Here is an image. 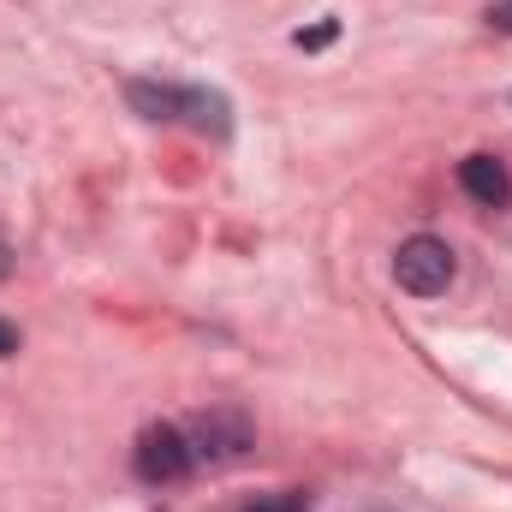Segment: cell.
<instances>
[{
    "instance_id": "obj_8",
    "label": "cell",
    "mask_w": 512,
    "mask_h": 512,
    "mask_svg": "<svg viewBox=\"0 0 512 512\" xmlns=\"http://www.w3.org/2000/svg\"><path fill=\"white\" fill-rule=\"evenodd\" d=\"M489 24H495V30H512V0H501V6H489Z\"/></svg>"
},
{
    "instance_id": "obj_7",
    "label": "cell",
    "mask_w": 512,
    "mask_h": 512,
    "mask_svg": "<svg viewBox=\"0 0 512 512\" xmlns=\"http://www.w3.org/2000/svg\"><path fill=\"white\" fill-rule=\"evenodd\" d=\"M334 36H340V24H334V18H328V24H316V30H298V36H292V42H298V48H328V42H334Z\"/></svg>"
},
{
    "instance_id": "obj_6",
    "label": "cell",
    "mask_w": 512,
    "mask_h": 512,
    "mask_svg": "<svg viewBox=\"0 0 512 512\" xmlns=\"http://www.w3.org/2000/svg\"><path fill=\"white\" fill-rule=\"evenodd\" d=\"M245 512H310V495L304 489H280V495H256Z\"/></svg>"
},
{
    "instance_id": "obj_2",
    "label": "cell",
    "mask_w": 512,
    "mask_h": 512,
    "mask_svg": "<svg viewBox=\"0 0 512 512\" xmlns=\"http://www.w3.org/2000/svg\"><path fill=\"white\" fill-rule=\"evenodd\" d=\"M179 429H185V447H191L197 465H233V459H245L256 447V423L239 405H209V411H197Z\"/></svg>"
},
{
    "instance_id": "obj_9",
    "label": "cell",
    "mask_w": 512,
    "mask_h": 512,
    "mask_svg": "<svg viewBox=\"0 0 512 512\" xmlns=\"http://www.w3.org/2000/svg\"><path fill=\"white\" fill-rule=\"evenodd\" d=\"M18 352V328L12 322H0V358H12Z\"/></svg>"
},
{
    "instance_id": "obj_3",
    "label": "cell",
    "mask_w": 512,
    "mask_h": 512,
    "mask_svg": "<svg viewBox=\"0 0 512 512\" xmlns=\"http://www.w3.org/2000/svg\"><path fill=\"white\" fill-rule=\"evenodd\" d=\"M453 274H459L453 245H441V239H429V233H417V239H405V245L393 251V280H399V292H411V298H441V292L453 286Z\"/></svg>"
},
{
    "instance_id": "obj_5",
    "label": "cell",
    "mask_w": 512,
    "mask_h": 512,
    "mask_svg": "<svg viewBox=\"0 0 512 512\" xmlns=\"http://www.w3.org/2000/svg\"><path fill=\"white\" fill-rule=\"evenodd\" d=\"M459 185H465V197H477L483 209H507L512 203V173L501 155H471V161H459Z\"/></svg>"
},
{
    "instance_id": "obj_10",
    "label": "cell",
    "mask_w": 512,
    "mask_h": 512,
    "mask_svg": "<svg viewBox=\"0 0 512 512\" xmlns=\"http://www.w3.org/2000/svg\"><path fill=\"white\" fill-rule=\"evenodd\" d=\"M6 274H12V245L0 239V280H6Z\"/></svg>"
},
{
    "instance_id": "obj_4",
    "label": "cell",
    "mask_w": 512,
    "mask_h": 512,
    "mask_svg": "<svg viewBox=\"0 0 512 512\" xmlns=\"http://www.w3.org/2000/svg\"><path fill=\"white\" fill-rule=\"evenodd\" d=\"M131 465H137V477H143V483H179L197 459H191V447H185V429H179V423H149V429L137 435Z\"/></svg>"
},
{
    "instance_id": "obj_1",
    "label": "cell",
    "mask_w": 512,
    "mask_h": 512,
    "mask_svg": "<svg viewBox=\"0 0 512 512\" xmlns=\"http://www.w3.org/2000/svg\"><path fill=\"white\" fill-rule=\"evenodd\" d=\"M131 114L155 120V126H197L209 137H227L233 131V102L221 90H203V84H161V78H131L126 84Z\"/></svg>"
}]
</instances>
